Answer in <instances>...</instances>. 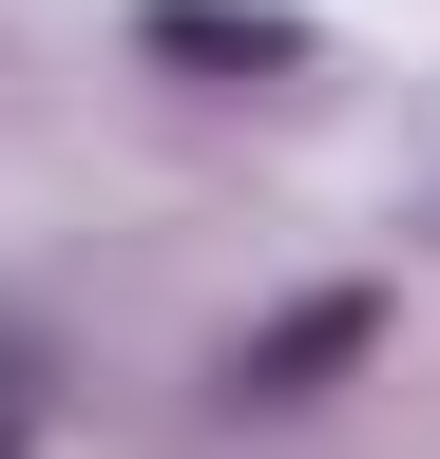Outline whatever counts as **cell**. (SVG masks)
I'll list each match as a JSON object with an SVG mask.
<instances>
[{
  "label": "cell",
  "instance_id": "obj_1",
  "mask_svg": "<svg viewBox=\"0 0 440 459\" xmlns=\"http://www.w3.org/2000/svg\"><path fill=\"white\" fill-rule=\"evenodd\" d=\"M134 39L192 57V77H306V20H249V0H153Z\"/></svg>",
  "mask_w": 440,
  "mask_h": 459
},
{
  "label": "cell",
  "instance_id": "obj_2",
  "mask_svg": "<svg viewBox=\"0 0 440 459\" xmlns=\"http://www.w3.org/2000/svg\"><path fill=\"white\" fill-rule=\"evenodd\" d=\"M364 325H383V307H364V287H325V307H288V325H268V344H230V402H306L325 364H364Z\"/></svg>",
  "mask_w": 440,
  "mask_h": 459
},
{
  "label": "cell",
  "instance_id": "obj_3",
  "mask_svg": "<svg viewBox=\"0 0 440 459\" xmlns=\"http://www.w3.org/2000/svg\"><path fill=\"white\" fill-rule=\"evenodd\" d=\"M39 440V344H0V459Z\"/></svg>",
  "mask_w": 440,
  "mask_h": 459
}]
</instances>
